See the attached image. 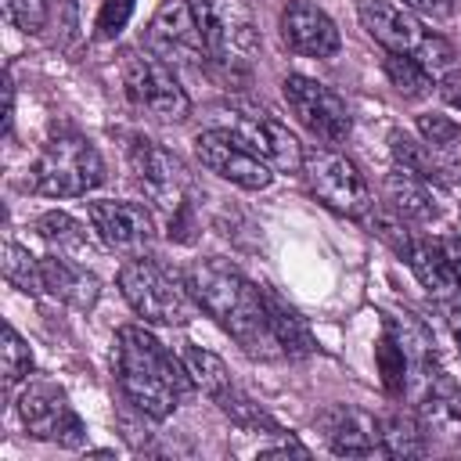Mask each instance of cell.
<instances>
[{
	"mask_svg": "<svg viewBox=\"0 0 461 461\" xmlns=\"http://www.w3.org/2000/svg\"><path fill=\"white\" fill-rule=\"evenodd\" d=\"M187 288L194 295V303L249 353L259 360H274L281 357V346L274 339L267 306H263V292L227 259L209 256V259H194L187 267Z\"/></svg>",
	"mask_w": 461,
	"mask_h": 461,
	"instance_id": "obj_1",
	"label": "cell"
},
{
	"mask_svg": "<svg viewBox=\"0 0 461 461\" xmlns=\"http://www.w3.org/2000/svg\"><path fill=\"white\" fill-rule=\"evenodd\" d=\"M115 375L122 396L144 414V418H169L184 393L194 385L184 360L173 357L148 328L126 324L115 331Z\"/></svg>",
	"mask_w": 461,
	"mask_h": 461,
	"instance_id": "obj_2",
	"label": "cell"
},
{
	"mask_svg": "<svg viewBox=\"0 0 461 461\" xmlns=\"http://www.w3.org/2000/svg\"><path fill=\"white\" fill-rule=\"evenodd\" d=\"M119 288H122V299L133 306V313L151 321V324L180 328V324H187L194 317L191 288L176 274L158 267L155 259L130 256L119 267Z\"/></svg>",
	"mask_w": 461,
	"mask_h": 461,
	"instance_id": "obj_3",
	"label": "cell"
},
{
	"mask_svg": "<svg viewBox=\"0 0 461 461\" xmlns=\"http://www.w3.org/2000/svg\"><path fill=\"white\" fill-rule=\"evenodd\" d=\"M104 180L97 148L79 133H58L43 144L29 169V187L50 198H79Z\"/></svg>",
	"mask_w": 461,
	"mask_h": 461,
	"instance_id": "obj_4",
	"label": "cell"
},
{
	"mask_svg": "<svg viewBox=\"0 0 461 461\" xmlns=\"http://www.w3.org/2000/svg\"><path fill=\"white\" fill-rule=\"evenodd\" d=\"M191 11L198 18L212 65L238 68L256 58L259 36H256V22L245 0H191Z\"/></svg>",
	"mask_w": 461,
	"mask_h": 461,
	"instance_id": "obj_5",
	"label": "cell"
},
{
	"mask_svg": "<svg viewBox=\"0 0 461 461\" xmlns=\"http://www.w3.org/2000/svg\"><path fill=\"white\" fill-rule=\"evenodd\" d=\"M122 90L133 108L162 122H180L191 112V97L173 76V68L151 50H130L122 58Z\"/></svg>",
	"mask_w": 461,
	"mask_h": 461,
	"instance_id": "obj_6",
	"label": "cell"
},
{
	"mask_svg": "<svg viewBox=\"0 0 461 461\" xmlns=\"http://www.w3.org/2000/svg\"><path fill=\"white\" fill-rule=\"evenodd\" d=\"M303 176L310 184V191L317 194V202H324L331 212L364 220L375 202H371V187L364 180V173L339 151L328 148H306L303 151Z\"/></svg>",
	"mask_w": 461,
	"mask_h": 461,
	"instance_id": "obj_7",
	"label": "cell"
},
{
	"mask_svg": "<svg viewBox=\"0 0 461 461\" xmlns=\"http://www.w3.org/2000/svg\"><path fill=\"white\" fill-rule=\"evenodd\" d=\"M18 414L36 439H54L61 447H83L86 439L83 418L72 411L65 389L50 378H36L25 385V393L18 396Z\"/></svg>",
	"mask_w": 461,
	"mask_h": 461,
	"instance_id": "obj_8",
	"label": "cell"
},
{
	"mask_svg": "<svg viewBox=\"0 0 461 461\" xmlns=\"http://www.w3.org/2000/svg\"><path fill=\"white\" fill-rule=\"evenodd\" d=\"M281 90H285V101L295 112V119L313 137H321L328 144H339V140L349 137V130H353L349 108L331 86H324V83H317L310 76H288L281 83Z\"/></svg>",
	"mask_w": 461,
	"mask_h": 461,
	"instance_id": "obj_9",
	"label": "cell"
},
{
	"mask_svg": "<svg viewBox=\"0 0 461 461\" xmlns=\"http://www.w3.org/2000/svg\"><path fill=\"white\" fill-rule=\"evenodd\" d=\"M126 155H130L133 180L140 184V191L148 194V202H155L169 216L180 205H187L184 194H187V184L191 180H187V169H184V162L176 155H169L166 148H158L148 137H133L130 148H126Z\"/></svg>",
	"mask_w": 461,
	"mask_h": 461,
	"instance_id": "obj_10",
	"label": "cell"
},
{
	"mask_svg": "<svg viewBox=\"0 0 461 461\" xmlns=\"http://www.w3.org/2000/svg\"><path fill=\"white\" fill-rule=\"evenodd\" d=\"M194 155L209 173L230 180L234 187H245V191H263L274 180V169L252 148H245L230 130H220V126L194 137Z\"/></svg>",
	"mask_w": 461,
	"mask_h": 461,
	"instance_id": "obj_11",
	"label": "cell"
},
{
	"mask_svg": "<svg viewBox=\"0 0 461 461\" xmlns=\"http://www.w3.org/2000/svg\"><path fill=\"white\" fill-rule=\"evenodd\" d=\"M148 50L166 65H205L209 50L191 11V0H162L148 25Z\"/></svg>",
	"mask_w": 461,
	"mask_h": 461,
	"instance_id": "obj_12",
	"label": "cell"
},
{
	"mask_svg": "<svg viewBox=\"0 0 461 461\" xmlns=\"http://www.w3.org/2000/svg\"><path fill=\"white\" fill-rule=\"evenodd\" d=\"M223 130H230L245 148H252L270 169L303 173V144L263 108H230V122Z\"/></svg>",
	"mask_w": 461,
	"mask_h": 461,
	"instance_id": "obj_13",
	"label": "cell"
},
{
	"mask_svg": "<svg viewBox=\"0 0 461 461\" xmlns=\"http://www.w3.org/2000/svg\"><path fill=\"white\" fill-rule=\"evenodd\" d=\"M86 216L97 230V238L122 256H144L155 241V220L140 202L101 198V202L86 205Z\"/></svg>",
	"mask_w": 461,
	"mask_h": 461,
	"instance_id": "obj_14",
	"label": "cell"
},
{
	"mask_svg": "<svg viewBox=\"0 0 461 461\" xmlns=\"http://www.w3.org/2000/svg\"><path fill=\"white\" fill-rule=\"evenodd\" d=\"M425 385L418 400V421L425 436L439 443H461V385L443 367H421Z\"/></svg>",
	"mask_w": 461,
	"mask_h": 461,
	"instance_id": "obj_15",
	"label": "cell"
},
{
	"mask_svg": "<svg viewBox=\"0 0 461 461\" xmlns=\"http://www.w3.org/2000/svg\"><path fill=\"white\" fill-rule=\"evenodd\" d=\"M317 425L324 429L328 447L339 457H371L382 454V425L375 414L346 403H331L328 411L317 414Z\"/></svg>",
	"mask_w": 461,
	"mask_h": 461,
	"instance_id": "obj_16",
	"label": "cell"
},
{
	"mask_svg": "<svg viewBox=\"0 0 461 461\" xmlns=\"http://www.w3.org/2000/svg\"><path fill=\"white\" fill-rule=\"evenodd\" d=\"M360 25L367 29V36L375 43H382L393 54H418V47L425 43V29L414 18V11H407L403 4H389V0H360L357 4Z\"/></svg>",
	"mask_w": 461,
	"mask_h": 461,
	"instance_id": "obj_17",
	"label": "cell"
},
{
	"mask_svg": "<svg viewBox=\"0 0 461 461\" xmlns=\"http://www.w3.org/2000/svg\"><path fill=\"white\" fill-rule=\"evenodd\" d=\"M281 36L285 43L303 58H331L342 43L335 22L310 0H292L281 14Z\"/></svg>",
	"mask_w": 461,
	"mask_h": 461,
	"instance_id": "obj_18",
	"label": "cell"
},
{
	"mask_svg": "<svg viewBox=\"0 0 461 461\" xmlns=\"http://www.w3.org/2000/svg\"><path fill=\"white\" fill-rule=\"evenodd\" d=\"M40 263H43V288L54 299L68 303L72 310H94V303L101 295V281L79 259H68L61 252H50Z\"/></svg>",
	"mask_w": 461,
	"mask_h": 461,
	"instance_id": "obj_19",
	"label": "cell"
},
{
	"mask_svg": "<svg viewBox=\"0 0 461 461\" xmlns=\"http://www.w3.org/2000/svg\"><path fill=\"white\" fill-rule=\"evenodd\" d=\"M385 202L393 212H400L403 220H414V223H429L436 220V198L429 191V180L414 176L411 169L396 166L389 176H385Z\"/></svg>",
	"mask_w": 461,
	"mask_h": 461,
	"instance_id": "obj_20",
	"label": "cell"
},
{
	"mask_svg": "<svg viewBox=\"0 0 461 461\" xmlns=\"http://www.w3.org/2000/svg\"><path fill=\"white\" fill-rule=\"evenodd\" d=\"M259 292H263V306H267V317H270V328H274L281 353L285 357H310L317 349V339H313L310 324L299 317V310L288 306L274 288H259Z\"/></svg>",
	"mask_w": 461,
	"mask_h": 461,
	"instance_id": "obj_21",
	"label": "cell"
},
{
	"mask_svg": "<svg viewBox=\"0 0 461 461\" xmlns=\"http://www.w3.org/2000/svg\"><path fill=\"white\" fill-rule=\"evenodd\" d=\"M36 234L61 256L68 259H90L94 256V241L86 234V227L79 220H72L68 212H43L36 220Z\"/></svg>",
	"mask_w": 461,
	"mask_h": 461,
	"instance_id": "obj_22",
	"label": "cell"
},
{
	"mask_svg": "<svg viewBox=\"0 0 461 461\" xmlns=\"http://www.w3.org/2000/svg\"><path fill=\"white\" fill-rule=\"evenodd\" d=\"M407 263H411L414 277L429 288V295H436V299H450V295L461 288L457 277H454V270L447 267V259H443V252H439L436 241H418V238H414V249H411Z\"/></svg>",
	"mask_w": 461,
	"mask_h": 461,
	"instance_id": "obj_23",
	"label": "cell"
},
{
	"mask_svg": "<svg viewBox=\"0 0 461 461\" xmlns=\"http://www.w3.org/2000/svg\"><path fill=\"white\" fill-rule=\"evenodd\" d=\"M385 317V331L400 342V349L407 353V360L414 364V367H429L432 364V335H429V328L414 317V313H382Z\"/></svg>",
	"mask_w": 461,
	"mask_h": 461,
	"instance_id": "obj_24",
	"label": "cell"
},
{
	"mask_svg": "<svg viewBox=\"0 0 461 461\" xmlns=\"http://www.w3.org/2000/svg\"><path fill=\"white\" fill-rule=\"evenodd\" d=\"M180 360H184V367H187V375H191V382L205 393V396H220V393H227L234 382H230V371H227V364L212 353V349H202V346H184L180 349Z\"/></svg>",
	"mask_w": 461,
	"mask_h": 461,
	"instance_id": "obj_25",
	"label": "cell"
},
{
	"mask_svg": "<svg viewBox=\"0 0 461 461\" xmlns=\"http://www.w3.org/2000/svg\"><path fill=\"white\" fill-rule=\"evenodd\" d=\"M382 425V454L389 457H421L425 454V429L411 414H389L378 421Z\"/></svg>",
	"mask_w": 461,
	"mask_h": 461,
	"instance_id": "obj_26",
	"label": "cell"
},
{
	"mask_svg": "<svg viewBox=\"0 0 461 461\" xmlns=\"http://www.w3.org/2000/svg\"><path fill=\"white\" fill-rule=\"evenodd\" d=\"M216 403H220V411H223L238 429H245V432H281V425H277L249 393H241L238 385H230L227 393H220Z\"/></svg>",
	"mask_w": 461,
	"mask_h": 461,
	"instance_id": "obj_27",
	"label": "cell"
},
{
	"mask_svg": "<svg viewBox=\"0 0 461 461\" xmlns=\"http://www.w3.org/2000/svg\"><path fill=\"white\" fill-rule=\"evenodd\" d=\"M389 148H393L396 166L411 169V173H414V176H421V180H439V184H443L439 166H436V155H432V148H429L425 140H414L411 133L393 130V133H389Z\"/></svg>",
	"mask_w": 461,
	"mask_h": 461,
	"instance_id": "obj_28",
	"label": "cell"
},
{
	"mask_svg": "<svg viewBox=\"0 0 461 461\" xmlns=\"http://www.w3.org/2000/svg\"><path fill=\"white\" fill-rule=\"evenodd\" d=\"M385 76L403 97H425L432 90V72L414 54H393L385 50Z\"/></svg>",
	"mask_w": 461,
	"mask_h": 461,
	"instance_id": "obj_29",
	"label": "cell"
},
{
	"mask_svg": "<svg viewBox=\"0 0 461 461\" xmlns=\"http://www.w3.org/2000/svg\"><path fill=\"white\" fill-rule=\"evenodd\" d=\"M4 277H7L14 288L29 292V295L47 292V288H43V263H40L29 249H22L18 241H4Z\"/></svg>",
	"mask_w": 461,
	"mask_h": 461,
	"instance_id": "obj_30",
	"label": "cell"
},
{
	"mask_svg": "<svg viewBox=\"0 0 461 461\" xmlns=\"http://www.w3.org/2000/svg\"><path fill=\"white\" fill-rule=\"evenodd\" d=\"M375 360H378V375H382L385 393L389 396H400L407 389V367H411V360H407V353L400 349V342L389 331H382V339L375 346Z\"/></svg>",
	"mask_w": 461,
	"mask_h": 461,
	"instance_id": "obj_31",
	"label": "cell"
},
{
	"mask_svg": "<svg viewBox=\"0 0 461 461\" xmlns=\"http://www.w3.org/2000/svg\"><path fill=\"white\" fill-rule=\"evenodd\" d=\"M29 371H32V353H29L25 339H22L11 324H4V342H0V375H4V389H11V385H18L22 378H29Z\"/></svg>",
	"mask_w": 461,
	"mask_h": 461,
	"instance_id": "obj_32",
	"label": "cell"
},
{
	"mask_svg": "<svg viewBox=\"0 0 461 461\" xmlns=\"http://www.w3.org/2000/svg\"><path fill=\"white\" fill-rule=\"evenodd\" d=\"M367 227H371V234L375 238H382L396 256H411V249H414V234L407 230V220L400 216V212H385V209H378V212H367Z\"/></svg>",
	"mask_w": 461,
	"mask_h": 461,
	"instance_id": "obj_33",
	"label": "cell"
},
{
	"mask_svg": "<svg viewBox=\"0 0 461 461\" xmlns=\"http://www.w3.org/2000/svg\"><path fill=\"white\" fill-rule=\"evenodd\" d=\"M4 11L22 32H40L47 22V0H4Z\"/></svg>",
	"mask_w": 461,
	"mask_h": 461,
	"instance_id": "obj_34",
	"label": "cell"
},
{
	"mask_svg": "<svg viewBox=\"0 0 461 461\" xmlns=\"http://www.w3.org/2000/svg\"><path fill=\"white\" fill-rule=\"evenodd\" d=\"M130 14H133V0H104L101 14H97V36L101 40H115L126 29Z\"/></svg>",
	"mask_w": 461,
	"mask_h": 461,
	"instance_id": "obj_35",
	"label": "cell"
},
{
	"mask_svg": "<svg viewBox=\"0 0 461 461\" xmlns=\"http://www.w3.org/2000/svg\"><path fill=\"white\" fill-rule=\"evenodd\" d=\"M429 72H443V68H450V61H454V47L439 36V32H429L425 36V43L418 47V54H414Z\"/></svg>",
	"mask_w": 461,
	"mask_h": 461,
	"instance_id": "obj_36",
	"label": "cell"
},
{
	"mask_svg": "<svg viewBox=\"0 0 461 461\" xmlns=\"http://www.w3.org/2000/svg\"><path fill=\"white\" fill-rule=\"evenodd\" d=\"M429 148H432V155H436L439 176L461 184V130H457L450 140H443V144H429Z\"/></svg>",
	"mask_w": 461,
	"mask_h": 461,
	"instance_id": "obj_37",
	"label": "cell"
},
{
	"mask_svg": "<svg viewBox=\"0 0 461 461\" xmlns=\"http://www.w3.org/2000/svg\"><path fill=\"white\" fill-rule=\"evenodd\" d=\"M457 130H461V126L450 122V119L439 115V112H432V115H418V133L425 137V144H443V140H450Z\"/></svg>",
	"mask_w": 461,
	"mask_h": 461,
	"instance_id": "obj_38",
	"label": "cell"
},
{
	"mask_svg": "<svg viewBox=\"0 0 461 461\" xmlns=\"http://www.w3.org/2000/svg\"><path fill=\"white\" fill-rule=\"evenodd\" d=\"M436 90H439V97H443L450 108H457V112H461V68H447V72L439 76Z\"/></svg>",
	"mask_w": 461,
	"mask_h": 461,
	"instance_id": "obj_39",
	"label": "cell"
},
{
	"mask_svg": "<svg viewBox=\"0 0 461 461\" xmlns=\"http://www.w3.org/2000/svg\"><path fill=\"white\" fill-rule=\"evenodd\" d=\"M407 11H418L425 18H447L454 11V0H400Z\"/></svg>",
	"mask_w": 461,
	"mask_h": 461,
	"instance_id": "obj_40",
	"label": "cell"
},
{
	"mask_svg": "<svg viewBox=\"0 0 461 461\" xmlns=\"http://www.w3.org/2000/svg\"><path fill=\"white\" fill-rule=\"evenodd\" d=\"M436 245H439L447 267L454 270V277H457V285H461V238H439Z\"/></svg>",
	"mask_w": 461,
	"mask_h": 461,
	"instance_id": "obj_41",
	"label": "cell"
},
{
	"mask_svg": "<svg viewBox=\"0 0 461 461\" xmlns=\"http://www.w3.org/2000/svg\"><path fill=\"white\" fill-rule=\"evenodd\" d=\"M263 457H277V454H299V457H306L310 450L303 447V443H295V439H285V443H277V447H267V450H259Z\"/></svg>",
	"mask_w": 461,
	"mask_h": 461,
	"instance_id": "obj_42",
	"label": "cell"
},
{
	"mask_svg": "<svg viewBox=\"0 0 461 461\" xmlns=\"http://www.w3.org/2000/svg\"><path fill=\"white\" fill-rule=\"evenodd\" d=\"M450 331H454V342L461 349V310H450Z\"/></svg>",
	"mask_w": 461,
	"mask_h": 461,
	"instance_id": "obj_43",
	"label": "cell"
}]
</instances>
